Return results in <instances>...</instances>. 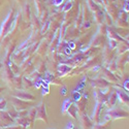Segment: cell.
I'll return each mask as SVG.
<instances>
[{"instance_id": "6da1fadb", "label": "cell", "mask_w": 129, "mask_h": 129, "mask_svg": "<svg viewBox=\"0 0 129 129\" xmlns=\"http://www.w3.org/2000/svg\"><path fill=\"white\" fill-rule=\"evenodd\" d=\"M107 115H111V118H113V119H117V118H124V117L128 116V114L123 112V111H112V112H109Z\"/></svg>"}, {"instance_id": "7a4b0ae2", "label": "cell", "mask_w": 129, "mask_h": 129, "mask_svg": "<svg viewBox=\"0 0 129 129\" xmlns=\"http://www.w3.org/2000/svg\"><path fill=\"white\" fill-rule=\"evenodd\" d=\"M5 105V100H1V101H0V109H2V107Z\"/></svg>"}]
</instances>
